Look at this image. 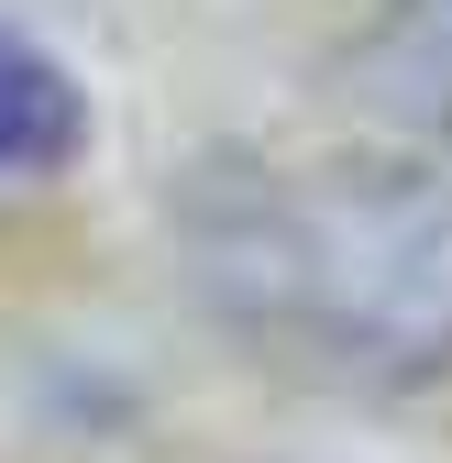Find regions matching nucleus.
I'll use <instances>...</instances> for the list:
<instances>
[{"label":"nucleus","instance_id":"2","mask_svg":"<svg viewBox=\"0 0 452 463\" xmlns=\"http://www.w3.org/2000/svg\"><path fill=\"white\" fill-rule=\"evenodd\" d=\"M353 99H375L386 122L452 133V0H386V23L353 44Z\"/></svg>","mask_w":452,"mask_h":463},{"label":"nucleus","instance_id":"1","mask_svg":"<svg viewBox=\"0 0 452 463\" xmlns=\"http://www.w3.org/2000/svg\"><path fill=\"white\" fill-rule=\"evenodd\" d=\"M188 265L221 320L265 354L331 375H441L452 364V177L386 155L331 165H199Z\"/></svg>","mask_w":452,"mask_h":463},{"label":"nucleus","instance_id":"3","mask_svg":"<svg viewBox=\"0 0 452 463\" xmlns=\"http://www.w3.org/2000/svg\"><path fill=\"white\" fill-rule=\"evenodd\" d=\"M78 144V89L44 67L23 33H0V165H44Z\"/></svg>","mask_w":452,"mask_h":463}]
</instances>
